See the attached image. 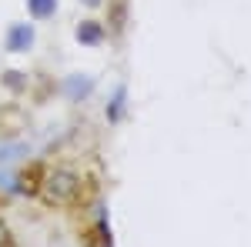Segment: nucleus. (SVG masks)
<instances>
[{
    "instance_id": "obj_5",
    "label": "nucleus",
    "mask_w": 251,
    "mask_h": 247,
    "mask_svg": "<svg viewBox=\"0 0 251 247\" xmlns=\"http://www.w3.org/2000/svg\"><path fill=\"white\" fill-rule=\"evenodd\" d=\"M77 37H80V40H97V37H100V27L87 23V27H80V30H77Z\"/></svg>"
},
{
    "instance_id": "obj_3",
    "label": "nucleus",
    "mask_w": 251,
    "mask_h": 247,
    "mask_svg": "<svg viewBox=\"0 0 251 247\" xmlns=\"http://www.w3.org/2000/svg\"><path fill=\"white\" fill-rule=\"evenodd\" d=\"M124 7H127V0H114V10H111V30H121L124 27Z\"/></svg>"
},
{
    "instance_id": "obj_4",
    "label": "nucleus",
    "mask_w": 251,
    "mask_h": 247,
    "mask_svg": "<svg viewBox=\"0 0 251 247\" xmlns=\"http://www.w3.org/2000/svg\"><path fill=\"white\" fill-rule=\"evenodd\" d=\"M30 10L37 17H47V14H54V0H30Z\"/></svg>"
},
{
    "instance_id": "obj_6",
    "label": "nucleus",
    "mask_w": 251,
    "mask_h": 247,
    "mask_svg": "<svg viewBox=\"0 0 251 247\" xmlns=\"http://www.w3.org/2000/svg\"><path fill=\"white\" fill-rule=\"evenodd\" d=\"M87 3H97V0H87Z\"/></svg>"
},
{
    "instance_id": "obj_2",
    "label": "nucleus",
    "mask_w": 251,
    "mask_h": 247,
    "mask_svg": "<svg viewBox=\"0 0 251 247\" xmlns=\"http://www.w3.org/2000/svg\"><path fill=\"white\" fill-rule=\"evenodd\" d=\"M30 44V27H14L10 30V50H24Z\"/></svg>"
},
{
    "instance_id": "obj_1",
    "label": "nucleus",
    "mask_w": 251,
    "mask_h": 247,
    "mask_svg": "<svg viewBox=\"0 0 251 247\" xmlns=\"http://www.w3.org/2000/svg\"><path fill=\"white\" fill-rule=\"evenodd\" d=\"M44 197L50 201V204H60V207H67V204H74L80 197V180L74 174H54V177H47L44 180Z\"/></svg>"
}]
</instances>
